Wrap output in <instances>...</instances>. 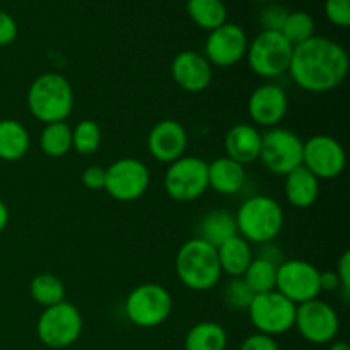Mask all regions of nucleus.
Listing matches in <instances>:
<instances>
[{
    "label": "nucleus",
    "mask_w": 350,
    "mask_h": 350,
    "mask_svg": "<svg viewBox=\"0 0 350 350\" xmlns=\"http://www.w3.org/2000/svg\"><path fill=\"white\" fill-rule=\"evenodd\" d=\"M349 55L330 38L313 36L297 44L291 57L289 74L308 92H328L338 88L349 74Z\"/></svg>",
    "instance_id": "nucleus-1"
},
{
    "label": "nucleus",
    "mask_w": 350,
    "mask_h": 350,
    "mask_svg": "<svg viewBox=\"0 0 350 350\" xmlns=\"http://www.w3.org/2000/svg\"><path fill=\"white\" fill-rule=\"evenodd\" d=\"M27 108L44 125L65 122L74 108V89L68 79L57 72L34 79L27 89Z\"/></svg>",
    "instance_id": "nucleus-2"
},
{
    "label": "nucleus",
    "mask_w": 350,
    "mask_h": 350,
    "mask_svg": "<svg viewBox=\"0 0 350 350\" xmlns=\"http://www.w3.org/2000/svg\"><path fill=\"white\" fill-rule=\"evenodd\" d=\"M176 273L187 289L205 293L217 286L222 270L219 265L217 252L212 245L200 238L188 239L176 255Z\"/></svg>",
    "instance_id": "nucleus-3"
},
{
    "label": "nucleus",
    "mask_w": 350,
    "mask_h": 350,
    "mask_svg": "<svg viewBox=\"0 0 350 350\" xmlns=\"http://www.w3.org/2000/svg\"><path fill=\"white\" fill-rule=\"evenodd\" d=\"M238 234L250 245L272 243L284 228V211L279 202L267 195L246 198L234 215Z\"/></svg>",
    "instance_id": "nucleus-4"
},
{
    "label": "nucleus",
    "mask_w": 350,
    "mask_h": 350,
    "mask_svg": "<svg viewBox=\"0 0 350 350\" xmlns=\"http://www.w3.org/2000/svg\"><path fill=\"white\" fill-rule=\"evenodd\" d=\"M294 46L280 31H262L248 43L246 60L258 77L275 79L289 70Z\"/></svg>",
    "instance_id": "nucleus-5"
},
{
    "label": "nucleus",
    "mask_w": 350,
    "mask_h": 350,
    "mask_svg": "<svg viewBox=\"0 0 350 350\" xmlns=\"http://www.w3.org/2000/svg\"><path fill=\"white\" fill-rule=\"evenodd\" d=\"M84 328L81 311L72 303L62 301L44 308L36 323L40 340L50 349H65L79 340Z\"/></svg>",
    "instance_id": "nucleus-6"
},
{
    "label": "nucleus",
    "mask_w": 350,
    "mask_h": 350,
    "mask_svg": "<svg viewBox=\"0 0 350 350\" xmlns=\"http://www.w3.org/2000/svg\"><path fill=\"white\" fill-rule=\"evenodd\" d=\"M173 313V297L166 287L159 284H140L126 296L125 314L140 328H154L163 325Z\"/></svg>",
    "instance_id": "nucleus-7"
},
{
    "label": "nucleus",
    "mask_w": 350,
    "mask_h": 350,
    "mask_svg": "<svg viewBox=\"0 0 350 350\" xmlns=\"http://www.w3.org/2000/svg\"><path fill=\"white\" fill-rule=\"evenodd\" d=\"M303 144L293 130L273 126L262 133L258 159L272 174L286 176L303 166Z\"/></svg>",
    "instance_id": "nucleus-8"
},
{
    "label": "nucleus",
    "mask_w": 350,
    "mask_h": 350,
    "mask_svg": "<svg viewBox=\"0 0 350 350\" xmlns=\"http://www.w3.org/2000/svg\"><path fill=\"white\" fill-rule=\"evenodd\" d=\"M296 304L291 303L286 296L277 291H270L256 294L246 311L258 334L275 337L293 330L296 323Z\"/></svg>",
    "instance_id": "nucleus-9"
},
{
    "label": "nucleus",
    "mask_w": 350,
    "mask_h": 350,
    "mask_svg": "<svg viewBox=\"0 0 350 350\" xmlns=\"http://www.w3.org/2000/svg\"><path fill=\"white\" fill-rule=\"evenodd\" d=\"M208 188L207 163L200 157L183 156L170 164L164 174V190L176 202H193Z\"/></svg>",
    "instance_id": "nucleus-10"
},
{
    "label": "nucleus",
    "mask_w": 350,
    "mask_h": 350,
    "mask_svg": "<svg viewBox=\"0 0 350 350\" xmlns=\"http://www.w3.org/2000/svg\"><path fill=\"white\" fill-rule=\"evenodd\" d=\"M275 291L296 306L317 299L321 293L320 270L306 260H284L277 267Z\"/></svg>",
    "instance_id": "nucleus-11"
},
{
    "label": "nucleus",
    "mask_w": 350,
    "mask_h": 350,
    "mask_svg": "<svg viewBox=\"0 0 350 350\" xmlns=\"http://www.w3.org/2000/svg\"><path fill=\"white\" fill-rule=\"evenodd\" d=\"M149 185V167L135 157H122L106 167L105 190L118 202L139 200Z\"/></svg>",
    "instance_id": "nucleus-12"
},
{
    "label": "nucleus",
    "mask_w": 350,
    "mask_h": 350,
    "mask_svg": "<svg viewBox=\"0 0 350 350\" xmlns=\"http://www.w3.org/2000/svg\"><path fill=\"white\" fill-rule=\"evenodd\" d=\"M294 327L306 342L314 345L332 344L340 330V320L334 308L321 299H311L296 308Z\"/></svg>",
    "instance_id": "nucleus-13"
},
{
    "label": "nucleus",
    "mask_w": 350,
    "mask_h": 350,
    "mask_svg": "<svg viewBox=\"0 0 350 350\" xmlns=\"http://www.w3.org/2000/svg\"><path fill=\"white\" fill-rule=\"evenodd\" d=\"M345 149L335 137L317 133L303 144V166L318 180H335L345 170Z\"/></svg>",
    "instance_id": "nucleus-14"
},
{
    "label": "nucleus",
    "mask_w": 350,
    "mask_h": 350,
    "mask_svg": "<svg viewBox=\"0 0 350 350\" xmlns=\"http://www.w3.org/2000/svg\"><path fill=\"white\" fill-rule=\"evenodd\" d=\"M248 36L238 24L224 23L211 31L205 41V55L212 67H232L246 57Z\"/></svg>",
    "instance_id": "nucleus-15"
},
{
    "label": "nucleus",
    "mask_w": 350,
    "mask_h": 350,
    "mask_svg": "<svg viewBox=\"0 0 350 350\" xmlns=\"http://www.w3.org/2000/svg\"><path fill=\"white\" fill-rule=\"evenodd\" d=\"M289 111V98L277 84L258 85L248 98V115L255 125L273 129L286 118Z\"/></svg>",
    "instance_id": "nucleus-16"
},
{
    "label": "nucleus",
    "mask_w": 350,
    "mask_h": 350,
    "mask_svg": "<svg viewBox=\"0 0 350 350\" xmlns=\"http://www.w3.org/2000/svg\"><path fill=\"white\" fill-rule=\"evenodd\" d=\"M150 156L159 163L171 164L185 156L188 147L187 129L176 120H161L150 129L147 137Z\"/></svg>",
    "instance_id": "nucleus-17"
},
{
    "label": "nucleus",
    "mask_w": 350,
    "mask_h": 350,
    "mask_svg": "<svg viewBox=\"0 0 350 350\" xmlns=\"http://www.w3.org/2000/svg\"><path fill=\"white\" fill-rule=\"evenodd\" d=\"M171 75L183 91L202 92L211 85L214 70L204 55L193 50H185L171 62Z\"/></svg>",
    "instance_id": "nucleus-18"
},
{
    "label": "nucleus",
    "mask_w": 350,
    "mask_h": 350,
    "mask_svg": "<svg viewBox=\"0 0 350 350\" xmlns=\"http://www.w3.org/2000/svg\"><path fill=\"white\" fill-rule=\"evenodd\" d=\"M260 146H262V133L255 125L238 123L224 137L226 156L236 161L241 166L252 164L258 159Z\"/></svg>",
    "instance_id": "nucleus-19"
},
{
    "label": "nucleus",
    "mask_w": 350,
    "mask_h": 350,
    "mask_svg": "<svg viewBox=\"0 0 350 350\" xmlns=\"http://www.w3.org/2000/svg\"><path fill=\"white\" fill-rule=\"evenodd\" d=\"M284 181V193L287 202L296 208H310L320 197V180L304 166L287 173Z\"/></svg>",
    "instance_id": "nucleus-20"
},
{
    "label": "nucleus",
    "mask_w": 350,
    "mask_h": 350,
    "mask_svg": "<svg viewBox=\"0 0 350 350\" xmlns=\"http://www.w3.org/2000/svg\"><path fill=\"white\" fill-rule=\"evenodd\" d=\"M207 174L208 187L214 188L221 195L238 193L246 181L245 166L229 159L228 156L217 157L211 164H207Z\"/></svg>",
    "instance_id": "nucleus-21"
},
{
    "label": "nucleus",
    "mask_w": 350,
    "mask_h": 350,
    "mask_svg": "<svg viewBox=\"0 0 350 350\" xmlns=\"http://www.w3.org/2000/svg\"><path fill=\"white\" fill-rule=\"evenodd\" d=\"M215 252H217L219 265H221L222 273H228L231 279L245 275L246 269L250 267L252 260L255 258L252 245L239 234L226 239L222 245L215 248Z\"/></svg>",
    "instance_id": "nucleus-22"
},
{
    "label": "nucleus",
    "mask_w": 350,
    "mask_h": 350,
    "mask_svg": "<svg viewBox=\"0 0 350 350\" xmlns=\"http://www.w3.org/2000/svg\"><path fill=\"white\" fill-rule=\"evenodd\" d=\"M31 146L29 132L21 122L0 120V159L7 163L23 159Z\"/></svg>",
    "instance_id": "nucleus-23"
},
{
    "label": "nucleus",
    "mask_w": 350,
    "mask_h": 350,
    "mask_svg": "<svg viewBox=\"0 0 350 350\" xmlns=\"http://www.w3.org/2000/svg\"><path fill=\"white\" fill-rule=\"evenodd\" d=\"M236 234H238V226H236L234 215L231 212L219 208V211H212L204 215V219L198 224L197 238L217 248L226 239Z\"/></svg>",
    "instance_id": "nucleus-24"
},
{
    "label": "nucleus",
    "mask_w": 350,
    "mask_h": 350,
    "mask_svg": "<svg viewBox=\"0 0 350 350\" xmlns=\"http://www.w3.org/2000/svg\"><path fill=\"white\" fill-rule=\"evenodd\" d=\"M228 332L215 321H200L188 330L185 350H226Z\"/></svg>",
    "instance_id": "nucleus-25"
},
{
    "label": "nucleus",
    "mask_w": 350,
    "mask_h": 350,
    "mask_svg": "<svg viewBox=\"0 0 350 350\" xmlns=\"http://www.w3.org/2000/svg\"><path fill=\"white\" fill-rule=\"evenodd\" d=\"M187 12L202 29L214 31L228 23V7L222 0H188Z\"/></svg>",
    "instance_id": "nucleus-26"
},
{
    "label": "nucleus",
    "mask_w": 350,
    "mask_h": 350,
    "mask_svg": "<svg viewBox=\"0 0 350 350\" xmlns=\"http://www.w3.org/2000/svg\"><path fill=\"white\" fill-rule=\"evenodd\" d=\"M40 147L48 157H64L72 150V129L65 122L48 123L40 135Z\"/></svg>",
    "instance_id": "nucleus-27"
},
{
    "label": "nucleus",
    "mask_w": 350,
    "mask_h": 350,
    "mask_svg": "<svg viewBox=\"0 0 350 350\" xmlns=\"http://www.w3.org/2000/svg\"><path fill=\"white\" fill-rule=\"evenodd\" d=\"M29 294L34 303L48 308L65 301V286L53 273H40L31 280Z\"/></svg>",
    "instance_id": "nucleus-28"
},
{
    "label": "nucleus",
    "mask_w": 350,
    "mask_h": 350,
    "mask_svg": "<svg viewBox=\"0 0 350 350\" xmlns=\"http://www.w3.org/2000/svg\"><path fill=\"white\" fill-rule=\"evenodd\" d=\"M243 280H245L246 286L252 289V293L255 294V296L256 294L275 291L277 265L256 256V258L252 260L248 269H246Z\"/></svg>",
    "instance_id": "nucleus-29"
},
{
    "label": "nucleus",
    "mask_w": 350,
    "mask_h": 350,
    "mask_svg": "<svg viewBox=\"0 0 350 350\" xmlns=\"http://www.w3.org/2000/svg\"><path fill=\"white\" fill-rule=\"evenodd\" d=\"M101 142V126L94 120H81L72 130V149H75L82 156H91L98 152Z\"/></svg>",
    "instance_id": "nucleus-30"
},
{
    "label": "nucleus",
    "mask_w": 350,
    "mask_h": 350,
    "mask_svg": "<svg viewBox=\"0 0 350 350\" xmlns=\"http://www.w3.org/2000/svg\"><path fill=\"white\" fill-rule=\"evenodd\" d=\"M280 33L293 46H297L314 36V19L304 10L289 12Z\"/></svg>",
    "instance_id": "nucleus-31"
},
{
    "label": "nucleus",
    "mask_w": 350,
    "mask_h": 350,
    "mask_svg": "<svg viewBox=\"0 0 350 350\" xmlns=\"http://www.w3.org/2000/svg\"><path fill=\"white\" fill-rule=\"evenodd\" d=\"M222 297H224L226 306H229L231 310H248L255 294H253L252 289L246 286L243 277H234V279L229 280L228 286L224 287Z\"/></svg>",
    "instance_id": "nucleus-32"
},
{
    "label": "nucleus",
    "mask_w": 350,
    "mask_h": 350,
    "mask_svg": "<svg viewBox=\"0 0 350 350\" xmlns=\"http://www.w3.org/2000/svg\"><path fill=\"white\" fill-rule=\"evenodd\" d=\"M289 10L282 7L280 3H270L265 9L260 12V24H262L263 31H280L284 23L287 19Z\"/></svg>",
    "instance_id": "nucleus-33"
},
{
    "label": "nucleus",
    "mask_w": 350,
    "mask_h": 350,
    "mask_svg": "<svg viewBox=\"0 0 350 350\" xmlns=\"http://www.w3.org/2000/svg\"><path fill=\"white\" fill-rule=\"evenodd\" d=\"M325 14L327 19L334 26H350V0H327L325 2Z\"/></svg>",
    "instance_id": "nucleus-34"
},
{
    "label": "nucleus",
    "mask_w": 350,
    "mask_h": 350,
    "mask_svg": "<svg viewBox=\"0 0 350 350\" xmlns=\"http://www.w3.org/2000/svg\"><path fill=\"white\" fill-rule=\"evenodd\" d=\"M239 350H280L279 344L275 342V338L270 337L265 334H253L250 337L245 338V342L241 344Z\"/></svg>",
    "instance_id": "nucleus-35"
},
{
    "label": "nucleus",
    "mask_w": 350,
    "mask_h": 350,
    "mask_svg": "<svg viewBox=\"0 0 350 350\" xmlns=\"http://www.w3.org/2000/svg\"><path fill=\"white\" fill-rule=\"evenodd\" d=\"M106 170L101 166H88L82 173V183L89 190H105Z\"/></svg>",
    "instance_id": "nucleus-36"
},
{
    "label": "nucleus",
    "mask_w": 350,
    "mask_h": 350,
    "mask_svg": "<svg viewBox=\"0 0 350 350\" xmlns=\"http://www.w3.org/2000/svg\"><path fill=\"white\" fill-rule=\"evenodd\" d=\"M17 38V23L10 14L0 10V46H7Z\"/></svg>",
    "instance_id": "nucleus-37"
},
{
    "label": "nucleus",
    "mask_w": 350,
    "mask_h": 350,
    "mask_svg": "<svg viewBox=\"0 0 350 350\" xmlns=\"http://www.w3.org/2000/svg\"><path fill=\"white\" fill-rule=\"evenodd\" d=\"M335 273H337L338 282H340V289L344 291L345 296H349V293H350V252H344V255L340 256Z\"/></svg>",
    "instance_id": "nucleus-38"
},
{
    "label": "nucleus",
    "mask_w": 350,
    "mask_h": 350,
    "mask_svg": "<svg viewBox=\"0 0 350 350\" xmlns=\"http://www.w3.org/2000/svg\"><path fill=\"white\" fill-rule=\"evenodd\" d=\"M258 258L267 260V262L273 263V265H277V267L284 262L282 252H280L279 248H275L272 243H265V245H262V252H260Z\"/></svg>",
    "instance_id": "nucleus-39"
},
{
    "label": "nucleus",
    "mask_w": 350,
    "mask_h": 350,
    "mask_svg": "<svg viewBox=\"0 0 350 350\" xmlns=\"http://www.w3.org/2000/svg\"><path fill=\"white\" fill-rule=\"evenodd\" d=\"M320 287L321 291H328V293H334V291L340 289V282H338V277L335 273V270L320 272Z\"/></svg>",
    "instance_id": "nucleus-40"
},
{
    "label": "nucleus",
    "mask_w": 350,
    "mask_h": 350,
    "mask_svg": "<svg viewBox=\"0 0 350 350\" xmlns=\"http://www.w3.org/2000/svg\"><path fill=\"white\" fill-rule=\"evenodd\" d=\"M9 219H10L9 208H7V205L0 200V232L7 228V224H9Z\"/></svg>",
    "instance_id": "nucleus-41"
},
{
    "label": "nucleus",
    "mask_w": 350,
    "mask_h": 350,
    "mask_svg": "<svg viewBox=\"0 0 350 350\" xmlns=\"http://www.w3.org/2000/svg\"><path fill=\"white\" fill-rule=\"evenodd\" d=\"M330 350H350L347 342H332Z\"/></svg>",
    "instance_id": "nucleus-42"
},
{
    "label": "nucleus",
    "mask_w": 350,
    "mask_h": 350,
    "mask_svg": "<svg viewBox=\"0 0 350 350\" xmlns=\"http://www.w3.org/2000/svg\"><path fill=\"white\" fill-rule=\"evenodd\" d=\"M252 2H267V0H252Z\"/></svg>",
    "instance_id": "nucleus-43"
}]
</instances>
